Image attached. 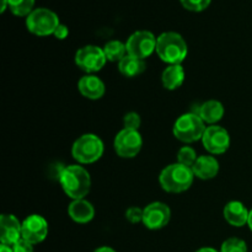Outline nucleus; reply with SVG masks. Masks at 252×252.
I'll use <instances>...</instances> for the list:
<instances>
[{
  "label": "nucleus",
  "instance_id": "obj_1",
  "mask_svg": "<svg viewBox=\"0 0 252 252\" xmlns=\"http://www.w3.org/2000/svg\"><path fill=\"white\" fill-rule=\"evenodd\" d=\"M59 184L71 199H83L91 189V177L88 170L80 165H68L59 172Z\"/></svg>",
  "mask_w": 252,
  "mask_h": 252
},
{
  "label": "nucleus",
  "instance_id": "obj_2",
  "mask_svg": "<svg viewBox=\"0 0 252 252\" xmlns=\"http://www.w3.org/2000/svg\"><path fill=\"white\" fill-rule=\"evenodd\" d=\"M155 53L162 62L169 65H174V64H181L186 59L189 47L184 37L177 32H162L158 37Z\"/></svg>",
  "mask_w": 252,
  "mask_h": 252
},
{
  "label": "nucleus",
  "instance_id": "obj_3",
  "mask_svg": "<svg viewBox=\"0 0 252 252\" xmlns=\"http://www.w3.org/2000/svg\"><path fill=\"white\" fill-rule=\"evenodd\" d=\"M194 174L192 167L175 162L167 165L160 172L159 182L162 189L169 193H182L192 186L194 180Z\"/></svg>",
  "mask_w": 252,
  "mask_h": 252
},
{
  "label": "nucleus",
  "instance_id": "obj_4",
  "mask_svg": "<svg viewBox=\"0 0 252 252\" xmlns=\"http://www.w3.org/2000/svg\"><path fill=\"white\" fill-rule=\"evenodd\" d=\"M105 145L98 135L86 133L79 137L71 147V155L79 164H94L101 159Z\"/></svg>",
  "mask_w": 252,
  "mask_h": 252
},
{
  "label": "nucleus",
  "instance_id": "obj_5",
  "mask_svg": "<svg viewBox=\"0 0 252 252\" xmlns=\"http://www.w3.org/2000/svg\"><path fill=\"white\" fill-rule=\"evenodd\" d=\"M206 123L196 112L184 113L175 122L172 132L177 140L186 144L202 140L206 130Z\"/></svg>",
  "mask_w": 252,
  "mask_h": 252
},
{
  "label": "nucleus",
  "instance_id": "obj_6",
  "mask_svg": "<svg viewBox=\"0 0 252 252\" xmlns=\"http://www.w3.org/2000/svg\"><path fill=\"white\" fill-rule=\"evenodd\" d=\"M59 22L58 15L46 7L34 9L26 17V27L31 33L39 37H46L53 34Z\"/></svg>",
  "mask_w": 252,
  "mask_h": 252
},
{
  "label": "nucleus",
  "instance_id": "obj_7",
  "mask_svg": "<svg viewBox=\"0 0 252 252\" xmlns=\"http://www.w3.org/2000/svg\"><path fill=\"white\" fill-rule=\"evenodd\" d=\"M157 41L158 37H155L153 32L147 31V30L133 32L126 42L127 54L145 61L148 57H150L157 51Z\"/></svg>",
  "mask_w": 252,
  "mask_h": 252
},
{
  "label": "nucleus",
  "instance_id": "obj_8",
  "mask_svg": "<svg viewBox=\"0 0 252 252\" xmlns=\"http://www.w3.org/2000/svg\"><path fill=\"white\" fill-rule=\"evenodd\" d=\"M74 61L80 70L88 74H94L100 71L105 66L107 58H106L103 48L94 46V44H88L76 51Z\"/></svg>",
  "mask_w": 252,
  "mask_h": 252
},
{
  "label": "nucleus",
  "instance_id": "obj_9",
  "mask_svg": "<svg viewBox=\"0 0 252 252\" xmlns=\"http://www.w3.org/2000/svg\"><path fill=\"white\" fill-rule=\"evenodd\" d=\"M143 147V138L139 130H132L123 128L117 133L113 142V148L118 157L123 159L135 158Z\"/></svg>",
  "mask_w": 252,
  "mask_h": 252
},
{
  "label": "nucleus",
  "instance_id": "obj_10",
  "mask_svg": "<svg viewBox=\"0 0 252 252\" xmlns=\"http://www.w3.org/2000/svg\"><path fill=\"white\" fill-rule=\"evenodd\" d=\"M202 144L211 155L224 154L230 147V134L220 126H209L204 130Z\"/></svg>",
  "mask_w": 252,
  "mask_h": 252
},
{
  "label": "nucleus",
  "instance_id": "obj_11",
  "mask_svg": "<svg viewBox=\"0 0 252 252\" xmlns=\"http://www.w3.org/2000/svg\"><path fill=\"white\" fill-rule=\"evenodd\" d=\"M171 209L162 202H153L143 208V224L149 230H160L169 224Z\"/></svg>",
  "mask_w": 252,
  "mask_h": 252
},
{
  "label": "nucleus",
  "instance_id": "obj_12",
  "mask_svg": "<svg viewBox=\"0 0 252 252\" xmlns=\"http://www.w3.org/2000/svg\"><path fill=\"white\" fill-rule=\"evenodd\" d=\"M48 235V223L39 214H31L22 221V239L29 243H42Z\"/></svg>",
  "mask_w": 252,
  "mask_h": 252
},
{
  "label": "nucleus",
  "instance_id": "obj_13",
  "mask_svg": "<svg viewBox=\"0 0 252 252\" xmlns=\"http://www.w3.org/2000/svg\"><path fill=\"white\" fill-rule=\"evenodd\" d=\"M22 238V221L12 214L0 217V241L12 246Z\"/></svg>",
  "mask_w": 252,
  "mask_h": 252
},
{
  "label": "nucleus",
  "instance_id": "obj_14",
  "mask_svg": "<svg viewBox=\"0 0 252 252\" xmlns=\"http://www.w3.org/2000/svg\"><path fill=\"white\" fill-rule=\"evenodd\" d=\"M78 90L84 97L89 100H100L105 95V84L98 76L94 74H86L79 80Z\"/></svg>",
  "mask_w": 252,
  "mask_h": 252
},
{
  "label": "nucleus",
  "instance_id": "obj_15",
  "mask_svg": "<svg viewBox=\"0 0 252 252\" xmlns=\"http://www.w3.org/2000/svg\"><path fill=\"white\" fill-rule=\"evenodd\" d=\"M249 214H250V211L244 206V203L239 201L229 202L223 209V216L226 223L235 228H241L248 224Z\"/></svg>",
  "mask_w": 252,
  "mask_h": 252
},
{
  "label": "nucleus",
  "instance_id": "obj_16",
  "mask_svg": "<svg viewBox=\"0 0 252 252\" xmlns=\"http://www.w3.org/2000/svg\"><path fill=\"white\" fill-rule=\"evenodd\" d=\"M68 214L75 223L86 224L91 221L95 217V208L93 204L85 198L73 199L68 207Z\"/></svg>",
  "mask_w": 252,
  "mask_h": 252
},
{
  "label": "nucleus",
  "instance_id": "obj_17",
  "mask_svg": "<svg viewBox=\"0 0 252 252\" xmlns=\"http://www.w3.org/2000/svg\"><path fill=\"white\" fill-rule=\"evenodd\" d=\"M194 176L201 180H212L218 175L219 161L213 155H201L192 166Z\"/></svg>",
  "mask_w": 252,
  "mask_h": 252
},
{
  "label": "nucleus",
  "instance_id": "obj_18",
  "mask_svg": "<svg viewBox=\"0 0 252 252\" xmlns=\"http://www.w3.org/2000/svg\"><path fill=\"white\" fill-rule=\"evenodd\" d=\"M196 113L203 120L204 123L214 126L224 117L225 110H224V106L220 101L209 100L202 103Z\"/></svg>",
  "mask_w": 252,
  "mask_h": 252
},
{
  "label": "nucleus",
  "instance_id": "obj_19",
  "mask_svg": "<svg viewBox=\"0 0 252 252\" xmlns=\"http://www.w3.org/2000/svg\"><path fill=\"white\" fill-rule=\"evenodd\" d=\"M185 69L181 64H174L164 69L161 74V83L166 90L174 91L181 88L185 83Z\"/></svg>",
  "mask_w": 252,
  "mask_h": 252
},
{
  "label": "nucleus",
  "instance_id": "obj_20",
  "mask_svg": "<svg viewBox=\"0 0 252 252\" xmlns=\"http://www.w3.org/2000/svg\"><path fill=\"white\" fill-rule=\"evenodd\" d=\"M145 68H147V65H145V62L143 59L134 58V57L128 56V54L118 63V70L126 78H135V76L144 73Z\"/></svg>",
  "mask_w": 252,
  "mask_h": 252
},
{
  "label": "nucleus",
  "instance_id": "obj_21",
  "mask_svg": "<svg viewBox=\"0 0 252 252\" xmlns=\"http://www.w3.org/2000/svg\"><path fill=\"white\" fill-rule=\"evenodd\" d=\"M103 52L107 58L108 62H117L120 63L126 56H127V47L123 42L113 39V41H108L103 47Z\"/></svg>",
  "mask_w": 252,
  "mask_h": 252
},
{
  "label": "nucleus",
  "instance_id": "obj_22",
  "mask_svg": "<svg viewBox=\"0 0 252 252\" xmlns=\"http://www.w3.org/2000/svg\"><path fill=\"white\" fill-rule=\"evenodd\" d=\"M34 0H9V9L15 16L27 17L33 11Z\"/></svg>",
  "mask_w": 252,
  "mask_h": 252
},
{
  "label": "nucleus",
  "instance_id": "obj_23",
  "mask_svg": "<svg viewBox=\"0 0 252 252\" xmlns=\"http://www.w3.org/2000/svg\"><path fill=\"white\" fill-rule=\"evenodd\" d=\"M197 159H198V157H197L196 150L192 147H189V145L182 147L177 152V162L185 165V166L192 167L194 165V162L197 161Z\"/></svg>",
  "mask_w": 252,
  "mask_h": 252
},
{
  "label": "nucleus",
  "instance_id": "obj_24",
  "mask_svg": "<svg viewBox=\"0 0 252 252\" xmlns=\"http://www.w3.org/2000/svg\"><path fill=\"white\" fill-rule=\"evenodd\" d=\"M219 252H248V245L243 239L229 238L221 244Z\"/></svg>",
  "mask_w": 252,
  "mask_h": 252
},
{
  "label": "nucleus",
  "instance_id": "obj_25",
  "mask_svg": "<svg viewBox=\"0 0 252 252\" xmlns=\"http://www.w3.org/2000/svg\"><path fill=\"white\" fill-rule=\"evenodd\" d=\"M182 6L189 11L201 12L211 5L212 0H180Z\"/></svg>",
  "mask_w": 252,
  "mask_h": 252
},
{
  "label": "nucleus",
  "instance_id": "obj_26",
  "mask_svg": "<svg viewBox=\"0 0 252 252\" xmlns=\"http://www.w3.org/2000/svg\"><path fill=\"white\" fill-rule=\"evenodd\" d=\"M140 125H142V120H140V116L137 112H128L123 117V127L126 129L138 130Z\"/></svg>",
  "mask_w": 252,
  "mask_h": 252
},
{
  "label": "nucleus",
  "instance_id": "obj_27",
  "mask_svg": "<svg viewBox=\"0 0 252 252\" xmlns=\"http://www.w3.org/2000/svg\"><path fill=\"white\" fill-rule=\"evenodd\" d=\"M126 218L132 224L140 223V221L143 223V209L139 207H129L126 211Z\"/></svg>",
  "mask_w": 252,
  "mask_h": 252
},
{
  "label": "nucleus",
  "instance_id": "obj_28",
  "mask_svg": "<svg viewBox=\"0 0 252 252\" xmlns=\"http://www.w3.org/2000/svg\"><path fill=\"white\" fill-rule=\"evenodd\" d=\"M12 250L14 252H33V244L29 243L25 239H20L17 243H15L12 245Z\"/></svg>",
  "mask_w": 252,
  "mask_h": 252
},
{
  "label": "nucleus",
  "instance_id": "obj_29",
  "mask_svg": "<svg viewBox=\"0 0 252 252\" xmlns=\"http://www.w3.org/2000/svg\"><path fill=\"white\" fill-rule=\"evenodd\" d=\"M68 34H69L68 26L64 24H59L58 27L56 29V31H54L53 36L56 37L57 39H65L66 37H68Z\"/></svg>",
  "mask_w": 252,
  "mask_h": 252
},
{
  "label": "nucleus",
  "instance_id": "obj_30",
  "mask_svg": "<svg viewBox=\"0 0 252 252\" xmlns=\"http://www.w3.org/2000/svg\"><path fill=\"white\" fill-rule=\"evenodd\" d=\"M94 252H117L115 249L110 248V246H101V248H97Z\"/></svg>",
  "mask_w": 252,
  "mask_h": 252
},
{
  "label": "nucleus",
  "instance_id": "obj_31",
  "mask_svg": "<svg viewBox=\"0 0 252 252\" xmlns=\"http://www.w3.org/2000/svg\"><path fill=\"white\" fill-rule=\"evenodd\" d=\"M0 252H14V250H12V246L6 245V244H1L0 245Z\"/></svg>",
  "mask_w": 252,
  "mask_h": 252
},
{
  "label": "nucleus",
  "instance_id": "obj_32",
  "mask_svg": "<svg viewBox=\"0 0 252 252\" xmlns=\"http://www.w3.org/2000/svg\"><path fill=\"white\" fill-rule=\"evenodd\" d=\"M9 7V0H1V7H0V12H5V10Z\"/></svg>",
  "mask_w": 252,
  "mask_h": 252
},
{
  "label": "nucleus",
  "instance_id": "obj_33",
  "mask_svg": "<svg viewBox=\"0 0 252 252\" xmlns=\"http://www.w3.org/2000/svg\"><path fill=\"white\" fill-rule=\"evenodd\" d=\"M196 252H219V251H217L216 249L213 248H202L199 249V250H197Z\"/></svg>",
  "mask_w": 252,
  "mask_h": 252
},
{
  "label": "nucleus",
  "instance_id": "obj_34",
  "mask_svg": "<svg viewBox=\"0 0 252 252\" xmlns=\"http://www.w3.org/2000/svg\"><path fill=\"white\" fill-rule=\"evenodd\" d=\"M248 225L250 228V230L252 231V209L250 211V214H249V221H248Z\"/></svg>",
  "mask_w": 252,
  "mask_h": 252
}]
</instances>
